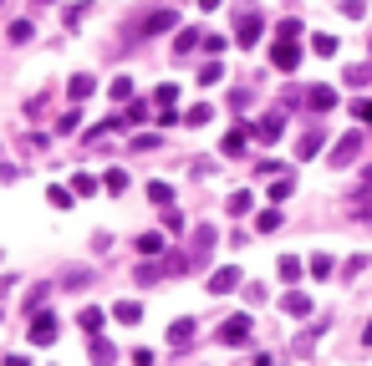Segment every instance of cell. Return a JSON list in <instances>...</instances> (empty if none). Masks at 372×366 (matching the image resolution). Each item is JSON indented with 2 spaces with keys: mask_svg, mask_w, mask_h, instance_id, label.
<instances>
[{
  "mask_svg": "<svg viewBox=\"0 0 372 366\" xmlns=\"http://www.w3.org/2000/svg\"><path fill=\"white\" fill-rule=\"evenodd\" d=\"M260 31H265V16H260V10H240V21H235V46H255V41H260Z\"/></svg>",
  "mask_w": 372,
  "mask_h": 366,
  "instance_id": "cell-1",
  "label": "cell"
},
{
  "mask_svg": "<svg viewBox=\"0 0 372 366\" xmlns=\"http://www.w3.org/2000/svg\"><path fill=\"white\" fill-rule=\"evenodd\" d=\"M25 336H31V346H51V341H56V316L36 310V316H31V325H25Z\"/></svg>",
  "mask_w": 372,
  "mask_h": 366,
  "instance_id": "cell-2",
  "label": "cell"
},
{
  "mask_svg": "<svg viewBox=\"0 0 372 366\" xmlns=\"http://www.w3.org/2000/svg\"><path fill=\"white\" fill-rule=\"evenodd\" d=\"M280 133H286V117L280 112H265L260 122H250V138H260V142H280Z\"/></svg>",
  "mask_w": 372,
  "mask_h": 366,
  "instance_id": "cell-3",
  "label": "cell"
},
{
  "mask_svg": "<svg viewBox=\"0 0 372 366\" xmlns=\"http://www.w3.org/2000/svg\"><path fill=\"white\" fill-rule=\"evenodd\" d=\"M271 67H276V72H296V67H301V46H296V41H276V46H271Z\"/></svg>",
  "mask_w": 372,
  "mask_h": 366,
  "instance_id": "cell-4",
  "label": "cell"
},
{
  "mask_svg": "<svg viewBox=\"0 0 372 366\" xmlns=\"http://www.w3.org/2000/svg\"><path fill=\"white\" fill-rule=\"evenodd\" d=\"M322 142H327V127H322V122H316V127H306V133H301V142H296V163L316 158V153H322Z\"/></svg>",
  "mask_w": 372,
  "mask_h": 366,
  "instance_id": "cell-5",
  "label": "cell"
},
{
  "mask_svg": "<svg viewBox=\"0 0 372 366\" xmlns=\"http://www.w3.org/2000/svg\"><path fill=\"white\" fill-rule=\"evenodd\" d=\"M357 153H362V133H347V138H337V148H331V168H347Z\"/></svg>",
  "mask_w": 372,
  "mask_h": 366,
  "instance_id": "cell-6",
  "label": "cell"
},
{
  "mask_svg": "<svg viewBox=\"0 0 372 366\" xmlns=\"http://www.w3.org/2000/svg\"><path fill=\"white\" fill-rule=\"evenodd\" d=\"M220 341H225V346H245V341H250V316H229V321L220 325Z\"/></svg>",
  "mask_w": 372,
  "mask_h": 366,
  "instance_id": "cell-7",
  "label": "cell"
},
{
  "mask_svg": "<svg viewBox=\"0 0 372 366\" xmlns=\"http://www.w3.org/2000/svg\"><path fill=\"white\" fill-rule=\"evenodd\" d=\"M229 290H240V270L235 265H225V270L209 274V295H229Z\"/></svg>",
  "mask_w": 372,
  "mask_h": 366,
  "instance_id": "cell-8",
  "label": "cell"
},
{
  "mask_svg": "<svg viewBox=\"0 0 372 366\" xmlns=\"http://www.w3.org/2000/svg\"><path fill=\"white\" fill-rule=\"evenodd\" d=\"M214 250V224H199L194 229V244H189V259H194V265H204V255Z\"/></svg>",
  "mask_w": 372,
  "mask_h": 366,
  "instance_id": "cell-9",
  "label": "cell"
},
{
  "mask_svg": "<svg viewBox=\"0 0 372 366\" xmlns=\"http://www.w3.org/2000/svg\"><path fill=\"white\" fill-rule=\"evenodd\" d=\"M174 25H178L174 10H153V16H143V25H138V31H143V36H158V31H174Z\"/></svg>",
  "mask_w": 372,
  "mask_h": 366,
  "instance_id": "cell-10",
  "label": "cell"
},
{
  "mask_svg": "<svg viewBox=\"0 0 372 366\" xmlns=\"http://www.w3.org/2000/svg\"><path fill=\"white\" fill-rule=\"evenodd\" d=\"M306 107H311V112H331V107H337V87H311V92H306Z\"/></svg>",
  "mask_w": 372,
  "mask_h": 366,
  "instance_id": "cell-11",
  "label": "cell"
},
{
  "mask_svg": "<svg viewBox=\"0 0 372 366\" xmlns=\"http://www.w3.org/2000/svg\"><path fill=\"white\" fill-rule=\"evenodd\" d=\"M280 310H286V316H311V295H301V290H286V295H280Z\"/></svg>",
  "mask_w": 372,
  "mask_h": 366,
  "instance_id": "cell-12",
  "label": "cell"
},
{
  "mask_svg": "<svg viewBox=\"0 0 372 366\" xmlns=\"http://www.w3.org/2000/svg\"><path fill=\"white\" fill-rule=\"evenodd\" d=\"M245 142H250V122H245V127H235V133H225L220 153H225V158H240V153H245Z\"/></svg>",
  "mask_w": 372,
  "mask_h": 366,
  "instance_id": "cell-13",
  "label": "cell"
},
{
  "mask_svg": "<svg viewBox=\"0 0 372 366\" xmlns=\"http://www.w3.org/2000/svg\"><path fill=\"white\" fill-rule=\"evenodd\" d=\"M204 41V31H194V25H184V31H178V41H174V56H189V51H194Z\"/></svg>",
  "mask_w": 372,
  "mask_h": 366,
  "instance_id": "cell-14",
  "label": "cell"
},
{
  "mask_svg": "<svg viewBox=\"0 0 372 366\" xmlns=\"http://www.w3.org/2000/svg\"><path fill=\"white\" fill-rule=\"evenodd\" d=\"M112 316H118L123 325H138V321H143V305H138V300H118V305H112Z\"/></svg>",
  "mask_w": 372,
  "mask_h": 366,
  "instance_id": "cell-15",
  "label": "cell"
},
{
  "mask_svg": "<svg viewBox=\"0 0 372 366\" xmlns=\"http://www.w3.org/2000/svg\"><path fill=\"white\" fill-rule=\"evenodd\" d=\"M92 87H97L92 76H87V72H76L72 82H67V97H72V102H82V97H92Z\"/></svg>",
  "mask_w": 372,
  "mask_h": 366,
  "instance_id": "cell-16",
  "label": "cell"
},
{
  "mask_svg": "<svg viewBox=\"0 0 372 366\" xmlns=\"http://www.w3.org/2000/svg\"><path fill=\"white\" fill-rule=\"evenodd\" d=\"M169 341H174V346H189V341H194V321H189V316L174 321V325H169Z\"/></svg>",
  "mask_w": 372,
  "mask_h": 366,
  "instance_id": "cell-17",
  "label": "cell"
},
{
  "mask_svg": "<svg viewBox=\"0 0 372 366\" xmlns=\"http://www.w3.org/2000/svg\"><path fill=\"white\" fill-rule=\"evenodd\" d=\"M276 270H280V280H301V274H306V265H301L296 255H280V265H276Z\"/></svg>",
  "mask_w": 372,
  "mask_h": 366,
  "instance_id": "cell-18",
  "label": "cell"
},
{
  "mask_svg": "<svg viewBox=\"0 0 372 366\" xmlns=\"http://www.w3.org/2000/svg\"><path fill=\"white\" fill-rule=\"evenodd\" d=\"M169 244H163V234H138V255H163Z\"/></svg>",
  "mask_w": 372,
  "mask_h": 366,
  "instance_id": "cell-19",
  "label": "cell"
},
{
  "mask_svg": "<svg viewBox=\"0 0 372 366\" xmlns=\"http://www.w3.org/2000/svg\"><path fill=\"white\" fill-rule=\"evenodd\" d=\"M72 193H76V199H92V193H97V178H92V173H76V178H72Z\"/></svg>",
  "mask_w": 372,
  "mask_h": 366,
  "instance_id": "cell-20",
  "label": "cell"
},
{
  "mask_svg": "<svg viewBox=\"0 0 372 366\" xmlns=\"http://www.w3.org/2000/svg\"><path fill=\"white\" fill-rule=\"evenodd\" d=\"M148 204L169 208V204H174V189H169V183H148Z\"/></svg>",
  "mask_w": 372,
  "mask_h": 366,
  "instance_id": "cell-21",
  "label": "cell"
},
{
  "mask_svg": "<svg viewBox=\"0 0 372 366\" xmlns=\"http://www.w3.org/2000/svg\"><path fill=\"white\" fill-rule=\"evenodd\" d=\"M76 325H82L87 336H97V331H102V310H97V305H92V310H82V316H76Z\"/></svg>",
  "mask_w": 372,
  "mask_h": 366,
  "instance_id": "cell-22",
  "label": "cell"
},
{
  "mask_svg": "<svg viewBox=\"0 0 372 366\" xmlns=\"http://www.w3.org/2000/svg\"><path fill=\"white\" fill-rule=\"evenodd\" d=\"M276 36H280V41H301V21H296V16H286V21L276 25Z\"/></svg>",
  "mask_w": 372,
  "mask_h": 366,
  "instance_id": "cell-23",
  "label": "cell"
},
{
  "mask_svg": "<svg viewBox=\"0 0 372 366\" xmlns=\"http://www.w3.org/2000/svg\"><path fill=\"white\" fill-rule=\"evenodd\" d=\"M311 51H316V56H337V36H311Z\"/></svg>",
  "mask_w": 372,
  "mask_h": 366,
  "instance_id": "cell-24",
  "label": "cell"
},
{
  "mask_svg": "<svg viewBox=\"0 0 372 366\" xmlns=\"http://www.w3.org/2000/svg\"><path fill=\"white\" fill-rule=\"evenodd\" d=\"M250 204H255V199H250L245 189H240V193H229V204H225V208H229V214L240 219V214H250Z\"/></svg>",
  "mask_w": 372,
  "mask_h": 366,
  "instance_id": "cell-25",
  "label": "cell"
},
{
  "mask_svg": "<svg viewBox=\"0 0 372 366\" xmlns=\"http://www.w3.org/2000/svg\"><path fill=\"white\" fill-rule=\"evenodd\" d=\"M291 193H296V178H276V183H271V204L291 199Z\"/></svg>",
  "mask_w": 372,
  "mask_h": 366,
  "instance_id": "cell-26",
  "label": "cell"
},
{
  "mask_svg": "<svg viewBox=\"0 0 372 366\" xmlns=\"http://www.w3.org/2000/svg\"><path fill=\"white\" fill-rule=\"evenodd\" d=\"M10 41H36V25L31 21H10Z\"/></svg>",
  "mask_w": 372,
  "mask_h": 366,
  "instance_id": "cell-27",
  "label": "cell"
},
{
  "mask_svg": "<svg viewBox=\"0 0 372 366\" xmlns=\"http://www.w3.org/2000/svg\"><path fill=\"white\" fill-rule=\"evenodd\" d=\"M143 117H148V102H133V97H127V112H123V122L133 127V122H143Z\"/></svg>",
  "mask_w": 372,
  "mask_h": 366,
  "instance_id": "cell-28",
  "label": "cell"
},
{
  "mask_svg": "<svg viewBox=\"0 0 372 366\" xmlns=\"http://www.w3.org/2000/svg\"><path fill=\"white\" fill-rule=\"evenodd\" d=\"M153 102H158V107H174V102H178V87H174V82H163L158 92H153Z\"/></svg>",
  "mask_w": 372,
  "mask_h": 366,
  "instance_id": "cell-29",
  "label": "cell"
},
{
  "mask_svg": "<svg viewBox=\"0 0 372 366\" xmlns=\"http://www.w3.org/2000/svg\"><path fill=\"white\" fill-rule=\"evenodd\" d=\"M255 229H260V234H271V229H280V208H265V214L255 219Z\"/></svg>",
  "mask_w": 372,
  "mask_h": 366,
  "instance_id": "cell-30",
  "label": "cell"
},
{
  "mask_svg": "<svg viewBox=\"0 0 372 366\" xmlns=\"http://www.w3.org/2000/svg\"><path fill=\"white\" fill-rule=\"evenodd\" d=\"M102 189H107V193H123V189H127V173H123V168H112V173L102 178Z\"/></svg>",
  "mask_w": 372,
  "mask_h": 366,
  "instance_id": "cell-31",
  "label": "cell"
},
{
  "mask_svg": "<svg viewBox=\"0 0 372 366\" xmlns=\"http://www.w3.org/2000/svg\"><path fill=\"white\" fill-rule=\"evenodd\" d=\"M209 107H204V102H199V107H189V117H184V127H204V122H209Z\"/></svg>",
  "mask_w": 372,
  "mask_h": 366,
  "instance_id": "cell-32",
  "label": "cell"
},
{
  "mask_svg": "<svg viewBox=\"0 0 372 366\" xmlns=\"http://www.w3.org/2000/svg\"><path fill=\"white\" fill-rule=\"evenodd\" d=\"M306 270H311L316 280H327V274H331V255H311V265H306Z\"/></svg>",
  "mask_w": 372,
  "mask_h": 366,
  "instance_id": "cell-33",
  "label": "cell"
},
{
  "mask_svg": "<svg viewBox=\"0 0 372 366\" xmlns=\"http://www.w3.org/2000/svg\"><path fill=\"white\" fill-rule=\"evenodd\" d=\"M76 122H82V112H76V102H72V112H61V122H56V133H76Z\"/></svg>",
  "mask_w": 372,
  "mask_h": 366,
  "instance_id": "cell-34",
  "label": "cell"
},
{
  "mask_svg": "<svg viewBox=\"0 0 372 366\" xmlns=\"http://www.w3.org/2000/svg\"><path fill=\"white\" fill-rule=\"evenodd\" d=\"M46 204L51 208H72V193L67 189H46Z\"/></svg>",
  "mask_w": 372,
  "mask_h": 366,
  "instance_id": "cell-35",
  "label": "cell"
},
{
  "mask_svg": "<svg viewBox=\"0 0 372 366\" xmlns=\"http://www.w3.org/2000/svg\"><path fill=\"white\" fill-rule=\"evenodd\" d=\"M92 356H97V361H112V356H118V351H112L107 341H102V331L92 336Z\"/></svg>",
  "mask_w": 372,
  "mask_h": 366,
  "instance_id": "cell-36",
  "label": "cell"
},
{
  "mask_svg": "<svg viewBox=\"0 0 372 366\" xmlns=\"http://www.w3.org/2000/svg\"><path fill=\"white\" fill-rule=\"evenodd\" d=\"M342 16H352V21H362V16H367V0H342Z\"/></svg>",
  "mask_w": 372,
  "mask_h": 366,
  "instance_id": "cell-37",
  "label": "cell"
},
{
  "mask_svg": "<svg viewBox=\"0 0 372 366\" xmlns=\"http://www.w3.org/2000/svg\"><path fill=\"white\" fill-rule=\"evenodd\" d=\"M220 76H225V67H220V61H209V67L199 72V82H204V87H214V82H220Z\"/></svg>",
  "mask_w": 372,
  "mask_h": 366,
  "instance_id": "cell-38",
  "label": "cell"
},
{
  "mask_svg": "<svg viewBox=\"0 0 372 366\" xmlns=\"http://www.w3.org/2000/svg\"><path fill=\"white\" fill-rule=\"evenodd\" d=\"M133 97V82H127V76H118V82H112V102H127Z\"/></svg>",
  "mask_w": 372,
  "mask_h": 366,
  "instance_id": "cell-39",
  "label": "cell"
},
{
  "mask_svg": "<svg viewBox=\"0 0 372 366\" xmlns=\"http://www.w3.org/2000/svg\"><path fill=\"white\" fill-rule=\"evenodd\" d=\"M199 46H204V51H209V56H220V51H225L229 41H225V36H204V41H199Z\"/></svg>",
  "mask_w": 372,
  "mask_h": 366,
  "instance_id": "cell-40",
  "label": "cell"
},
{
  "mask_svg": "<svg viewBox=\"0 0 372 366\" xmlns=\"http://www.w3.org/2000/svg\"><path fill=\"white\" fill-rule=\"evenodd\" d=\"M133 148H138V153H148V148H158V138H153V133H138V138H133Z\"/></svg>",
  "mask_w": 372,
  "mask_h": 366,
  "instance_id": "cell-41",
  "label": "cell"
},
{
  "mask_svg": "<svg viewBox=\"0 0 372 366\" xmlns=\"http://www.w3.org/2000/svg\"><path fill=\"white\" fill-rule=\"evenodd\" d=\"M245 300L250 305H265V285H245Z\"/></svg>",
  "mask_w": 372,
  "mask_h": 366,
  "instance_id": "cell-42",
  "label": "cell"
},
{
  "mask_svg": "<svg viewBox=\"0 0 372 366\" xmlns=\"http://www.w3.org/2000/svg\"><path fill=\"white\" fill-rule=\"evenodd\" d=\"M347 82H357V87H367V82H372V72H367V67H352V72H347Z\"/></svg>",
  "mask_w": 372,
  "mask_h": 366,
  "instance_id": "cell-43",
  "label": "cell"
},
{
  "mask_svg": "<svg viewBox=\"0 0 372 366\" xmlns=\"http://www.w3.org/2000/svg\"><path fill=\"white\" fill-rule=\"evenodd\" d=\"M352 112H357V117H362V122L372 127V97H362V102H357V107H352Z\"/></svg>",
  "mask_w": 372,
  "mask_h": 366,
  "instance_id": "cell-44",
  "label": "cell"
},
{
  "mask_svg": "<svg viewBox=\"0 0 372 366\" xmlns=\"http://www.w3.org/2000/svg\"><path fill=\"white\" fill-rule=\"evenodd\" d=\"M199 10H220V0H199Z\"/></svg>",
  "mask_w": 372,
  "mask_h": 366,
  "instance_id": "cell-45",
  "label": "cell"
},
{
  "mask_svg": "<svg viewBox=\"0 0 372 366\" xmlns=\"http://www.w3.org/2000/svg\"><path fill=\"white\" fill-rule=\"evenodd\" d=\"M362 341H367V346H372V321H367V331H362Z\"/></svg>",
  "mask_w": 372,
  "mask_h": 366,
  "instance_id": "cell-46",
  "label": "cell"
},
{
  "mask_svg": "<svg viewBox=\"0 0 372 366\" xmlns=\"http://www.w3.org/2000/svg\"><path fill=\"white\" fill-rule=\"evenodd\" d=\"M367 183H372V168H367Z\"/></svg>",
  "mask_w": 372,
  "mask_h": 366,
  "instance_id": "cell-47",
  "label": "cell"
},
{
  "mask_svg": "<svg viewBox=\"0 0 372 366\" xmlns=\"http://www.w3.org/2000/svg\"><path fill=\"white\" fill-rule=\"evenodd\" d=\"M367 46H372V41H367Z\"/></svg>",
  "mask_w": 372,
  "mask_h": 366,
  "instance_id": "cell-48",
  "label": "cell"
}]
</instances>
